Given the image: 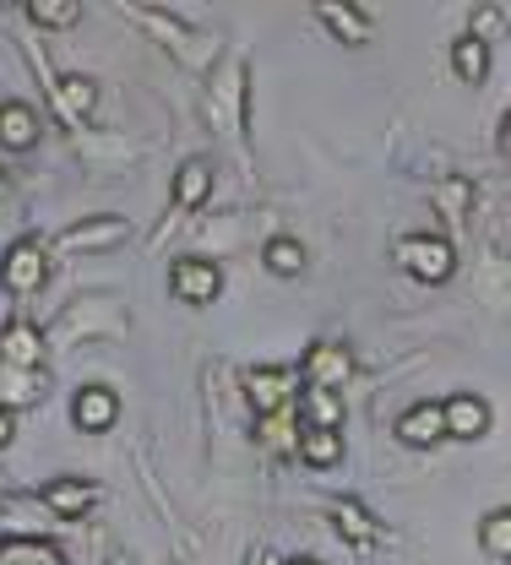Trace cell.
Returning a JSON list of instances; mask_svg holds the SVG:
<instances>
[{
  "mask_svg": "<svg viewBox=\"0 0 511 565\" xmlns=\"http://www.w3.org/2000/svg\"><path fill=\"white\" fill-rule=\"evenodd\" d=\"M392 256H397V267H403L414 282H446L451 273H457V250H451V239H446V234H430V228L403 234Z\"/></svg>",
  "mask_w": 511,
  "mask_h": 565,
  "instance_id": "cell-1",
  "label": "cell"
},
{
  "mask_svg": "<svg viewBox=\"0 0 511 565\" xmlns=\"http://www.w3.org/2000/svg\"><path fill=\"white\" fill-rule=\"evenodd\" d=\"M245 397H251L256 419H284L299 403V370L294 364H256L245 375Z\"/></svg>",
  "mask_w": 511,
  "mask_h": 565,
  "instance_id": "cell-2",
  "label": "cell"
},
{
  "mask_svg": "<svg viewBox=\"0 0 511 565\" xmlns=\"http://www.w3.org/2000/svg\"><path fill=\"white\" fill-rule=\"evenodd\" d=\"M44 282H50V245H44V239H17V245L0 250V288H6V294L28 299V294H39Z\"/></svg>",
  "mask_w": 511,
  "mask_h": 565,
  "instance_id": "cell-3",
  "label": "cell"
},
{
  "mask_svg": "<svg viewBox=\"0 0 511 565\" xmlns=\"http://www.w3.org/2000/svg\"><path fill=\"white\" fill-rule=\"evenodd\" d=\"M126 234H131V223L120 217V212H98V217H82V223H66L61 234H55V250H66V256H98V250H115V245H126Z\"/></svg>",
  "mask_w": 511,
  "mask_h": 565,
  "instance_id": "cell-4",
  "label": "cell"
},
{
  "mask_svg": "<svg viewBox=\"0 0 511 565\" xmlns=\"http://www.w3.org/2000/svg\"><path fill=\"white\" fill-rule=\"evenodd\" d=\"M169 294H174L180 305H213L223 294V267L207 262V256H180V262L169 267Z\"/></svg>",
  "mask_w": 511,
  "mask_h": 565,
  "instance_id": "cell-5",
  "label": "cell"
},
{
  "mask_svg": "<svg viewBox=\"0 0 511 565\" xmlns=\"http://www.w3.org/2000/svg\"><path fill=\"white\" fill-rule=\"evenodd\" d=\"M490 424H496V414H490V403H485L479 392H451V397L440 403V429H446L451 440H485Z\"/></svg>",
  "mask_w": 511,
  "mask_h": 565,
  "instance_id": "cell-6",
  "label": "cell"
},
{
  "mask_svg": "<svg viewBox=\"0 0 511 565\" xmlns=\"http://www.w3.org/2000/svg\"><path fill=\"white\" fill-rule=\"evenodd\" d=\"M349 375H354V353L343 343H310L299 364V386H316V392H338Z\"/></svg>",
  "mask_w": 511,
  "mask_h": 565,
  "instance_id": "cell-7",
  "label": "cell"
},
{
  "mask_svg": "<svg viewBox=\"0 0 511 565\" xmlns=\"http://www.w3.org/2000/svg\"><path fill=\"white\" fill-rule=\"evenodd\" d=\"M0 364L6 370H39L44 364V332L28 316H11L0 327Z\"/></svg>",
  "mask_w": 511,
  "mask_h": 565,
  "instance_id": "cell-8",
  "label": "cell"
},
{
  "mask_svg": "<svg viewBox=\"0 0 511 565\" xmlns=\"http://www.w3.org/2000/svg\"><path fill=\"white\" fill-rule=\"evenodd\" d=\"M39 505H44L55 522H76V516H87V511L98 505V484H93V479H50V484L39 490Z\"/></svg>",
  "mask_w": 511,
  "mask_h": 565,
  "instance_id": "cell-9",
  "label": "cell"
},
{
  "mask_svg": "<svg viewBox=\"0 0 511 565\" xmlns=\"http://www.w3.org/2000/svg\"><path fill=\"white\" fill-rule=\"evenodd\" d=\"M115 419H120V397L109 386H82L72 397V424L82 435H104V429H115Z\"/></svg>",
  "mask_w": 511,
  "mask_h": 565,
  "instance_id": "cell-10",
  "label": "cell"
},
{
  "mask_svg": "<svg viewBox=\"0 0 511 565\" xmlns=\"http://www.w3.org/2000/svg\"><path fill=\"white\" fill-rule=\"evenodd\" d=\"M39 137H44L39 109L28 98H6L0 104V147L6 152H28V147H39Z\"/></svg>",
  "mask_w": 511,
  "mask_h": 565,
  "instance_id": "cell-11",
  "label": "cell"
},
{
  "mask_svg": "<svg viewBox=\"0 0 511 565\" xmlns=\"http://www.w3.org/2000/svg\"><path fill=\"white\" fill-rule=\"evenodd\" d=\"M50 98H55V109H61V120H66V126H82V120L98 109V82H93V76H82V71H66V76L50 87Z\"/></svg>",
  "mask_w": 511,
  "mask_h": 565,
  "instance_id": "cell-12",
  "label": "cell"
},
{
  "mask_svg": "<svg viewBox=\"0 0 511 565\" xmlns=\"http://www.w3.org/2000/svg\"><path fill=\"white\" fill-rule=\"evenodd\" d=\"M392 435H397L403 446H436V440H446V429H440V403H430V397L408 403V408L397 414V424H392Z\"/></svg>",
  "mask_w": 511,
  "mask_h": 565,
  "instance_id": "cell-13",
  "label": "cell"
},
{
  "mask_svg": "<svg viewBox=\"0 0 511 565\" xmlns=\"http://www.w3.org/2000/svg\"><path fill=\"white\" fill-rule=\"evenodd\" d=\"M207 196H213V163L207 158H185L174 169V207L196 212V207H207Z\"/></svg>",
  "mask_w": 511,
  "mask_h": 565,
  "instance_id": "cell-14",
  "label": "cell"
},
{
  "mask_svg": "<svg viewBox=\"0 0 511 565\" xmlns=\"http://www.w3.org/2000/svg\"><path fill=\"white\" fill-rule=\"evenodd\" d=\"M294 457H299L305 468H316V473L338 468V462H343V429H299Z\"/></svg>",
  "mask_w": 511,
  "mask_h": 565,
  "instance_id": "cell-15",
  "label": "cell"
},
{
  "mask_svg": "<svg viewBox=\"0 0 511 565\" xmlns=\"http://www.w3.org/2000/svg\"><path fill=\"white\" fill-rule=\"evenodd\" d=\"M332 522H338V539H349L354 550H375L381 544V527H375V516H370L360 500H338L332 505Z\"/></svg>",
  "mask_w": 511,
  "mask_h": 565,
  "instance_id": "cell-16",
  "label": "cell"
},
{
  "mask_svg": "<svg viewBox=\"0 0 511 565\" xmlns=\"http://www.w3.org/2000/svg\"><path fill=\"white\" fill-rule=\"evenodd\" d=\"M299 429H343V397L338 392H299Z\"/></svg>",
  "mask_w": 511,
  "mask_h": 565,
  "instance_id": "cell-17",
  "label": "cell"
},
{
  "mask_svg": "<svg viewBox=\"0 0 511 565\" xmlns=\"http://www.w3.org/2000/svg\"><path fill=\"white\" fill-rule=\"evenodd\" d=\"M451 71H457V82L479 87V82L490 76V44H485L479 33H462V39L451 44Z\"/></svg>",
  "mask_w": 511,
  "mask_h": 565,
  "instance_id": "cell-18",
  "label": "cell"
},
{
  "mask_svg": "<svg viewBox=\"0 0 511 565\" xmlns=\"http://www.w3.org/2000/svg\"><path fill=\"white\" fill-rule=\"evenodd\" d=\"M316 17H321L343 44H370V17L360 11V6H332V0H321V6H316Z\"/></svg>",
  "mask_w": 511,
  "mask_h": 565,
  "instance_id": "cell-19",
  "label": "cell"
},
{
  "mask_svg": "<svg viewBox=\"0 0 511 565\" xmlns=\"http://www.w3.org/2000/svg\"><path fill=\"white\" fill-rule=\"evenodd\" d=\"M0 565H66V555L44 539L17 533V539H0Z\"/></svg>",
  "mask_w": 511,
  "mask_h": 565,
  "instance_id": "cell-20",
  "label": "cell"
},
{
  "mask_svg": "<svg viewBox=\"0 0 511 565\" xmlns=\"http://www.w3.org/2000/svg\"><path fill=\"white\" fill-rule=\"evenodd\" d=\"M262 267H267L273 278H299V273H305V245H299L294 234H273V239L262 245Z\"/></svg>",
  "mask_w": 511,
  "mask_h": 565,
  "instance_id": "cell-21",
  "label": "cell"
},
{
  "mask_svg": "<svg viewBox=\"0 0 511 565\" xmlns=\"http://www.w3.org/2000/svg\"><path fill=\"white\" fill-rule=\"evenodd\" d=\"M479 550H485L490 561H511V511L507 505L485 511V522H479Z\"/></svg>",
  "mask_w": 511,
  "mask_h": 565,
  "instance_id": "cell-22",
  "label": "cell"
},
{
  "mask_svg": "<svg viewBox=\"0 0 511 565\" xmlns=\"http://www.w3.org/2000/svg\"><path fill=\"white\" fill-rule=\"evenodd\" d=\"M28 22L33 28H76L82 0H28Z\"/></svg>",
  "mask_w": 511,
  "mask_h": 565,
  "instance_id": "cell-23",
  "label": "cell"
},
{
  "mask_svg": "<svg viewBox=\"0 0 511 565\" xmlns=\"http://www.w3.org/2000/svg\"><path fill=\"white\" fill-rule=\"evenodd\" d=\"M262 435H267V446H273L278 457H294V440H299V429H289V414H284V419H262Z\"/></svg>",
  "mask_w": 511,
  "mask_h": 565,
  "instance_id": "cell-24",
  "label": "cell"
},
{
  "mask_svg": "<svg viewBox=\"0 0 511 565\" xmlns=\"http://www.w3.org/2000/svg\"><path fill=\"white\" fill-rule=\"evenodd\" d=\"M11 440H17V414H11V408H0V451H6Z\"/></svg>",
  "mask_w": 511,
  "mask_h": 565,
  "instance_id": "cell-25",
  "label": "cell"
},
{
  "mask_svg": "<svg viewBox=\"0 0 511 565\" xmlns=\"http://www.w3.org/2000/svg\"><path fill=\"white\" fill-rule=\"evenodd\" d=\"M284 565H321V561H310V555H294V561H284Z\"/></svg>",
  "mask_w": 511,
  "mask_h": 565,
  "instance_id": "cell-26",
  "label": "cell"
},
{
  "mask_svg": "<svg viewBox=\"0 0 511 565\" xmlns=\"http://www.w3.org/2000/svg\"><path fill=\"white\" fill-rule=\"evenodd\" d=\"M0 494H6V473H0Z\"/></svg>",
  "mask_w": 511,
  "mask_h": 565,
  "instance_id": "cell-27",
  "label": "cell"
},
{
  "mask_svg": "<svg viewBox=\"0 0 511 565\" xmlns=\"http://www.w3.org/2000/svg\"><path fill=\"white\" fill-rule=\"evenodd\" d=\"M109 565H131V561H109Z\"/></svg>",
  "mask_w": 511,
  "mask_h": 565,
  "instance_id": "cell-28",
  "label": "cell"
},
{
  "mask_svg": "<svg viewBox=\"0 0 511 565\" xmlns=\"http://www.w3.org/2000/svg\"><path fill=\"white\" fill-rule=\"evenodd\" d=\"M0 191H6V174H0Z\"/></svg>",
  "mask_w": 511,
  "mask_h": 565,
  "instance_id": "cell-29",
  "label": "cell"
}]
</instances>
